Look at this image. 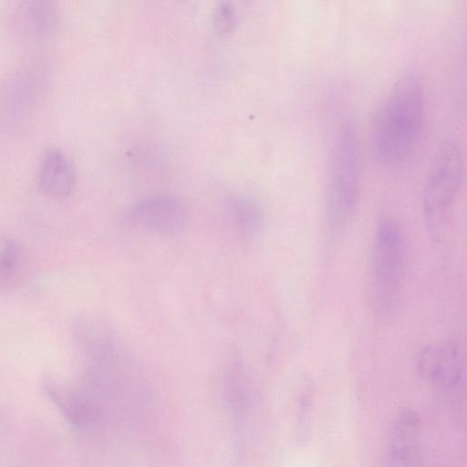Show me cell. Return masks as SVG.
I'll list each match as a JSON object with an SVG mask.
<instances>
[{
  "mask_svg": "<svg viewBox=\"0 0 467 467\" xmlns=\"http://www.w3.org/2000/svg\"><path fill=\"white\" fill-rule=\"evenodd\" d=\"M425 99L421 79L407 74L396 81L376 112L371 146L385 166L404 162L418 146L424 124Z\"/></svg>",
  "mask_w": 467,
  "mask_h": 467,
  "instance_id": "obj_1",
  "label": "cell"
},
{
  "mask_svg": "<svg viewBox=\"0 0 467 467\" xmlns=\"http://www.w3.org/2000/svg\"><path fill=\"white\" fill-rule=\"evenodd\" d=\"M401 228L391 217L380 219L376 228L371 261V303L381 321L394 317L401 296L406 271V245Z\"/></svg>",
  "mask_w": 467,
  "mask_h": 467,
  "instance_id": "obj_2",
  "label": "cell"
},
{
  "mask_svg": "<svg viewBox=\"0 0 467 467\" xmlns=\"http://www.w3.org/2000/svg\"><path fill=\"white\" fill-rule=\"evenodd\" d=\"M357 133L345 124L336 140L327 190V218L330 233L340 234L353 217L360 192V161Z\"/></svg>",
  "mask_w": 467,
  "mask_h": 467,
  "instance_id": "obj_3",
  "label": "cell"
},
{
  "mask_svg": "<svg viewBox=\"0 0 467 467\" xmlns=\"http://www.w3.org/2000/svg\"><path fill=\"white\" fill-rule=\"evenodd\" d=\"M463 176L461 148L453 140L444 141L431 164L423 192V213L430 235L440 241L444 234L452 204Z\"/></svg>",
  "mask_w": 467,
  "mask_h": 467,
  "instance_id": "obj_4",
  "label": "cell"
},
{
  "mask_svg": "<svg viewBox=\"0 0 467 467\" xmlns=\"http://www.w3.org/2000/svg\"><path fill=\"white\" fill-rule=\"evenodd\" d=\"M127 220L134 226L161 235L181 234L189 223L185 202L171 193H155L133 202L126 213Z\"/></svg>",
  "mask_w": 467,
  "mask_h": 467,
  "instance_id": "obj_5",
  "label": "cell"
},
{
  "mask_svg": "<svg viewBox=\"0 0 467 467\" xmlns=\"http://www.w3.org/2000/svg\"><path fill=\"white\" fill-rule=\"evenodd\" d=\"M416 368L427 380L453 388L463 376L464 364L459 347L453 343H443L422 348L416 359Z\"/></svg>",
  "mask_w": 467,
  "mask_h": 467,
  "instance_id": "obj_6",
  "label": "cell"
},
{
  "mask_svg": "<svg viewBox=\"0 0 467 467\" xmlns=\"http://www.w3.org/2000/svg\"><path fill=\"white\" fill-rule=\"evenodd\" d=\"M43 390L75 428L89 430L101 421L102 408L82 389H65L54 381L47 380L43 383Z\"/></svg>",
  "mask_w": 467,
  "mask_h": 467,
  "instance_id": "obj_7",
  "label": "cell"
},
{
  "mask_svg": "<svg viewBox=\"0 0 467 467\" xmlns=\"http://www.w3.org/2000/svg\"><path fill=\"white\" fill-rule=\"evenodd\" d=\"M420 441V420L411 409L401 410L392 424L387 467H415Z\"/></svg>",
  "mask_w": 467,
  "mask_h": 467,
  "instance_id": "obj_8",
  "label": "cell"
},
{
  "mask_svg": "<svg viewBox=\"0 0 467 467\" xmlns=\"http://www.w3.org/2000/svg\"><path fill=\"white\" fill-rule=\"evenodd\" d=\"M76 180V170L68 156L57 147L47 148L37 173L41 191L51 198L65 199L72 193Z\"/></svg>",
  "mask_w": 467,
  "mask_h": 467,
  "instance_id": "obj_9",
  "label": "cell"
},
{
  "mask_svg": "<svg viewBox=\"0 0 467 467\" xmlns=\"http://www.w3.org/2000/svg\"><path fill=\"white\" fill-rule=\"evenodd\" d=\"M223 213L230 227L240 237H257L265 229L264 213L259 204L248 196L230 195L224 202Z\"/></svg>",
  "mask_w": 467,
  "mask_h": 467,
  "instance_id": "obj_10",
  "label": "cell"
},
{
  "mask_svg": "<svg viewBox=\"0 0 467 467\" xmlns=\"http://www.w3.org/2000/svg\"><path fill=\"white\" fill-rule=\"evenodd\" d=\"M224 395L233 413L239 418L244 414L248 400V379L241 358L233 353L223 369Z\"/></svg>",
  "mask_w": 467,
  "mask_h": 467,
  "instance_id": "obj_11",
  "label": "cell"
},
{
  "mask_svg": "<svg viewBox=\"0 0 467 467\" xmlns=\"http://www.w3.org/2000/svg\"><path fill=\"white\" fill-rule=\"evenodd\" d=\"M22 16L26 28L36 36L50 35L58 22L57 8L53 2L35 0L25 2Z\"/></svg>",
  "mask_w": 467,
  "mask_h": 467,
  "instance_id": "obj_12",
  "label": "cell"
},
{
  "mask_svg": "<svg viewBox=\"0 0 467 467\" xmlns=\"http://www.w3.org/2000/svg\"><path fill=\"white\" fill-rule=\"evenodd\" d=\"M23 249L14 238L0 235V285L11 281L19 272Z\"/></svg>",
  "mask_w": 467,
  "mask_h": 467,
  "instance_id": "obj_13",
  "label": "cell"
},
{
  "mask_svg": "<svg viewBox=\"0 0 467 467\" xmlns=\"http://www.w3.org/2000/svg\"><path fill=\"white\" fill-rule=\"evenodd\" d=\"M313 386L306 384L297 400L295 438L297 445H304L309 437L313 412Z\"/></svg>",
  "mask_w": 467,
  "mask_h": 467,
  "instance_id": "obj_14",
  "label": "cell"
},
{
  "mask_svg": "<svg viewBox=\"0 0 467 467\" xmlns=\"http://www.w3.org/2000/svg\"><path fill=\"white\" fill-rule=\"evenodd\" d=\"M213 22L219 34L230 33L236 24V12L234 5L228 1L220 2L214 8Z\"/></svg>",
  "mask_w": 467,
  "mask_h": 467,
  "instance_id": "obj_15",
  "label": "cell"
}]
</instances>
